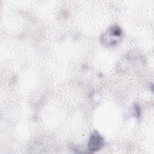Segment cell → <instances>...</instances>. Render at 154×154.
<instances>
[{"mask_svg": "<svg viewBox=\"0 0 154 154\" xmlns=\"http://www.w3.org/2000/svg\"><path fill=\"white\" fill-rule=\"evenodd\" d=\"M122 37V31L121 28L118 26H113L102 35L101 42L106 46L112 47L119 43Z\"/></svg>", "mask_w": 154, "mask_h": 154, "instance_id": "obj_1", "label": "cell"}, {"mask_svg": "<svg viewBox=\"0 0 154 154\" xmlns=\"http://www.w3.org/2000/svg\"><path fill=\"white\" fill-rule=\"evenodd\" d=\"M103 145V138L97 132H93L88 141V150L90 152H94L100 150Z\"/></svg>", "mask_w": 154, "mask_h": 154, "instance_id": "obj_2", "label": "cell"}]
</instances>
